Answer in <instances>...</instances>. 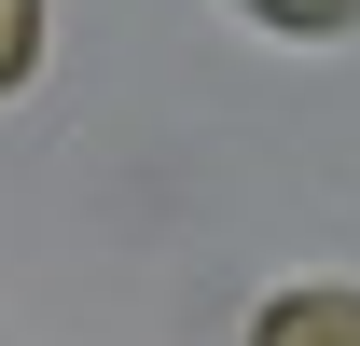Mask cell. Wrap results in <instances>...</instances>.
<instances>
[{
  "label": "cell",
  "mask_w": 360,
  "mask_h": 346,
  "mask_svg": "<svg viewBox=\"0 0 360 346\" xmlns=\"http://www.w3.org/2000/svg\"><path fill=\"white\" fill-rule=\"evenodd\" d=\"M250 346H360V291H277L250 319Z\"/></svg>",
  "instance_id": "1"
},
{
  "label": "cell",
  "mask_w": 360,
  "mask_h": 346,
  "mask_svg": "<svg viewBox=\"0 0 360 346\" xmlns=\"http://www.w3.org/2000/svg\"><path fill=\"white\" fill-rule=\"evenodd\" d=\"M42 70V0H0V97Z\"/></svg>",
  "instance_id": "2"
},
{
  "label": "cell",
  "mask_w": 360,
  "mask_h": 346,
  "mask_svg": "<svg viewBox=\"0 0 360 346\" xmlns=\"http://www.w3.org/2000/svg\"><path fill=\"white\" fill-rule=\"evenodd\" d=\"M264 28H291V42H333V28H360V0H250Z\"/></svg>",
  "instance_id": "3"
}]
</instances>
